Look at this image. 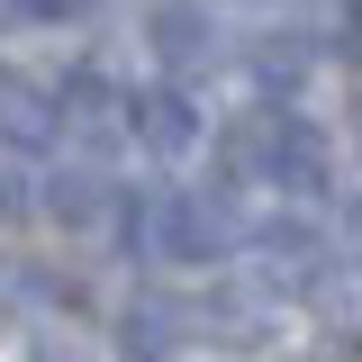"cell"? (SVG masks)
Returning <instances> with one entry per match:
<instances>
[{
    "label": "cell",
    "instance_id": "7a4b0ae2",
    "mask_svg": "<svg viewBox=\"0 0 362 362\" xmlns=\"http://www.w3.org/2000/svg\"><path fill=\"white\" fill-rule=\"evenodd\" d=\"M127 127L145 136V154H163V163H181L190 145H199V109H190V90H145V100H127Z\"/></svg>",
    "mask_w": 362,
    "mask_h": 362
},
{
    "label": "cell",
    "instance_id": "5b68a950",
    "mask_svg": "<svg viewBox=\"0 0 362 362\" xmlns=\"http://www.w3.org/2000/svg\"><path fill=\"white\" fill-rule=\"evenodd\" d=\"M54 127L90 136V145H100V136H118V127H127V90L100 82V73H73V82L54 90Z\"/></svg>",
    "mask_w": 362,
    "mask_h": 362
},
{
    "label": "cell",
    "instance_id": "ba28073f",
    "mask_svg": "<svg viewBox=\"0 0 362 362\" xmlns=\"http://www.w3.org/2000/svg\"><path fill=\"white\" fill-rule=\"evenodd\" d=\"M54 136V90H37L28 73H0V145H45Z\"/></svg>",
    "mask_w": 362,
    "mask_h": 362
},
{
    "label": "cell",
    "instance_id": "6da1fadb",
    "mask_svg": "<svg viewBox=\"0 0 362 362\" xmlns=\"http://www.w3.org/2000/svg\"><path fill=\"white\" fill-rule=\"evenodd\" d=\"M235 245H245V226H235V209H226L218 190H173V199L145 218V254H154V263H181V272L218 263Z\"/></svg>",
    "mask_w": 362,
    "mask_h": 362
},
{
    "label": "cell",
    "instance_id": "5bb4252c",
    "mask_svg": "<svg viewBox=\"0 0 362 362\" xmlns=\"http://www.w3.org/2000/svg\"><path fill=\"white\" fill-rule=\"evenodd\" d=\"M37 362H82V354H73V344H37Z\"/></svg>",
    "mask_w": 362,
    "mask_h": 362
},
{
    "label": "cell",
    "instance_id": "277c9868",
    "mask_svg": "<svg viewBox=\"0 0 362 362\" xmlns=\"http://www.w3.org/2000/svg\"><path fill=\"white\" fill-rule=\"evenodd\" d=\"M254 263H263L272 290H299V281L326 263V235H308L299 218H263V226H254Z\"/></svg>",
    "mask_w": 362,
    "mask_h": 362
},
{
    "label": "cell",
    "instance_id": "8fae6325",
    "mask_svg": "<svg viewBox=\"0 0 362 362\" xmlns=\"http://www.w3.org/2000/svg\"><path fill=\"white\" fill-rule=\"evenodd\" d=\"M100 199H109V190H100V173H54V190H45V209H54V218H73V226L100 218Z\"/></svg>",
    "mask_w": 362,
    "mask_h": 362
},
{
    "label": "cell",
    "instance_id": "8992f818",
    "mask_svg": "<svg viewBox=\"0 0 362 362\" xmlns=\"http://www.w3.org/2000/svg\"><path fill=\"white\" fill-rule=\"evenodd\" d=\"M281 136H290V118H281V109L235 118V127H226V145H218L226 181H272V173H281Z\"/></svg>",
    "mask_w": 362,
    "mask_h": 362
},
{
    "label": "cell",
    "instance_id": "30bf717a",
    "mask_svg": "<svg viewBox=\"0 0 362 362\" xmlns=\"http://www.w3.org/2000/svg\"><path fill=\"white\" fill-rule=\"evenodd\" d=\"M272 181H290V190H308V199H317V190L335 181V173H326V136L290 118V136H281V173H272Z\"/></svg>",
    "mask_w": 362,
    "mask_h": 362
},
{
    "label": "cell",
    "instance_id": "7c38bea8",
    "mask_svg": "<svg viewBox=\"0 0 362 362\" xmlns=\"http://www.w3.org/2000/svg\"><path fill=\"white\" fill-rule=\"evenodd\" d=\"M0 9H9V18H73L82 0H0Z\"/></svg>",
    "mask_w": 362,
    "mask_h": 362
},
{
    "label": "cell",
    "instance_id": "4fadbf2b",
    "mask_svg": "<svg viewBox=\"0 0 362 362\" xmlns=\"http://www.w3.org/2000/svg\"><path fill=\"white\" fill-rule=\"evenodd\" d=\"M0 209H9V218H18V209H37V190H28L18 173H9V163H0Z\"/></svg>",
    "mask_w": 362,
    "mask_h": 362
},
{
    "label": "cell",
    "instance_id": "9a60e30c",
    "mask_svg": "<svg viewBox=\"0 0 362 362\" xmlns=\"http://www.w3.org/2000/svg\"><path fill=\"white\" fill-rule=\"evenodd\" d=\"M354 37H362V0H354Z\"/></svg>",
    "mask_w": 362,
    "mask_h": 362
},
{
    "label": "cell",
    "instance_id": "9c48e42d",
    "mask_svg": "<svg viewBox=\"0 0 362 362\" xmlns=\"http://www.w3.org/2000/svg\"><path fill=\"white\" fill-rule=\"evenodd\" d=\"M308 64H317V37H308V28H272V37H254V73H263L272 90L308 82Z\"/></svg>",
    "mask_w": 362,
    "mask_h": 362
},
{
    "label": "cell",
    "instance_id": "52a82bcc",
    "mask_svg": "<svg viewBox=\"0 0 362 362\" xmlns=\"http://www.w3.org/2000/svg\"><path fill=\"white\" fill-rule=\"evenodd\" d=\"M181 335H190V317L173 299H127V317H118V354L127 362H173Z\"/></svg>",
    "mask_w": 362,
    "mask_h": 362
},
{
    "label": "cell",
    "instance_id": "3957f363",
    "mask_svg": "<svg viewBox=\"0 0 362 362\" xmlns=\"http://www.w3.org/2000/svg\"><path fill=\"white\" fill-rule=\"evenodd\" d=\"M154 54L173 64V73H199V64H218V28H209V9L199 0H154Z\"/></svg>",
    "mask_w": 362,
    "mask_h": 362
}]
</instances>
